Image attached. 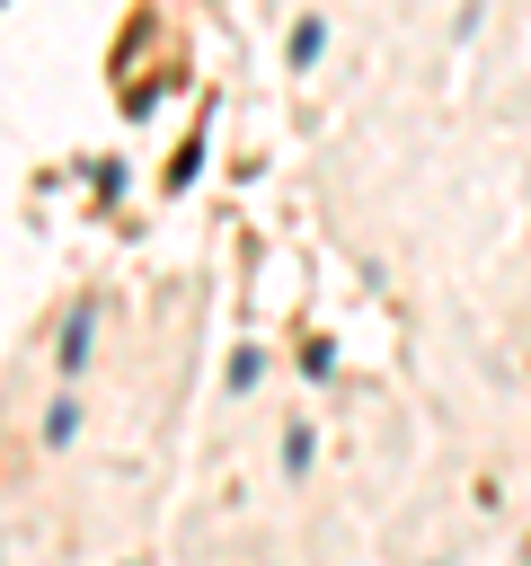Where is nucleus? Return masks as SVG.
I'll list each match as a JSON object with an SVG mask.
<instances>
[{
  "mask_svg": "<svg viewBox=\"0 0 531 566\" xmlns=\"http://www.w3.org/2000/svg\"><path fill=\"white\" fill-rule=\"evenodd\" d=\"M88 345H97V310L80 301V310L62 318V354H53V363H62V371H88Z\"/></svg>",
  "mask_w": 531,
  "mask_h": 566,
  "instance_id": "nucleus-1",
  "label": "nucleus"
},
{
  "mask_svg": "<svg viewBox=\"0 0 531 566\" xmlns=\"http://www.w3.org/2000/svg\"><path fill=\"white\" fill-rule=\"evenodd\" d=\"M319 44H327V27H319V18H301V27H292V44H283V53H292V71H310V62H319Z\"/></svg>",
  "mask_w": 531,
  "mask_h": 566,
  "instance_id": "nucleus-2",
  "label": "nucleus"
},
{
  "mask_svg": "<svg viewBox=\"0 0 531 566\" xmlns=\"http://www.w3.org/2000/svg\"><path fill=\"white\" fill-rule=\"evenodd\" d=\"M71 433H80V407L53 398V407H44V442H71Z\"/></svg>",
  "mask_w": 531,
  "mask_h": 566,
  "instance_id": "nucleus-3",
  "label": "nucleus"
}]
</instances>
